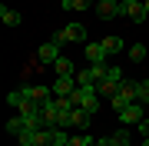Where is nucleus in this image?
Masks as SVG:
<instances>
[{"label": "nucleus", "mask_w": 149, "mask_h": 146, "mask_svg": "<svg viewBox=\"0 0 149 146\" xmlns=\"http://www.w3.org/2000/svg\"><path fill=\"white\" fill-rule=\"evenodd\" d=\"M109 100H113V110H116V113H119V110H126L129 103H139V100H136V80H123L119 90L113 93Z\"/></svg>", "instance_id": "2"}, {"label": "nucleus", "mask_w": 149, "mask_h": 146, "mask_svg": "<svg viewBox=\"0 0 149 146\" xmlns=\"http://www.w3.org/2000/svg\"><path fill=\"white\" fill-rule=\"evenodd\" d=\"M60 57H63V53H60V43H53V40H47V43L37 50V63H50V66H53Z\"/></svg>", "instance_id": "6"}, {"label": "nucleus", "mask_w": 149, "mask_h": 146, "mask_svg": "<svg viewBox=\"0 0 149 146\" xmlns=\"http://www.w3.org/2000/svg\"><path fill=\"white\" fill-rule=\"evenodd\" d=\"M100 43H103V50H106V57H116L119 50H123V37H116V33H113V37H103Z\"/></svg>", "instance_id": "13"}, {"label": "nucleus", "mask_w": 149, "mask_h": 146, "mask_svg": "<svg viewBox=\"0 0 149 146\" xmlns=\"http://www.w3.org/2000/svg\"><path fill=\"white\" fill-rule=\"evenodd\" d=\"M73 103L83 110H90V113H96L100 110V93H96V83H86V87H76L73 90Z\"/></svg>", "instance_id": "1"}, {"label": "nucleus", "mask_w": 149, "mask_h": 146, "mask_svg": "<svg viewBox=\"0 0 149 146\" xmlns=\"http://www.w3.org/2000/svg\"><path fill=\"white\" fill-rule=\"evenodd\" d=\"M123 3V17H129L133 23H143L146 20V3L143 0H119Z\"/></svg>", "instance_id": "5"}, {"label": "nucleus", "mask_w": 149, "mask_h": 146, "mask_svg": "<svg viewBox=\"0 0 149 146\" xmlns=\"http://www.w3.org/2000/svg\"><path fill=\"white\" fill-rule=\"evenodd\" d=\"M0 20H3L7 27H20V20H23V17L17 13V10H10V7L3 3V7H0Z\"/></svg>", "instance_id": "15"}, {"label": "nucleus", "mask_w": 149, "mask_h": 146, "mask_svg": "<svg viewBox=\"0 0 149 146\" xmlns=\"http://www.w3.org/2000/svg\"><path fill=\"white\" fill-rule=\"evenodd\" d=\"M90 110H83V106H73L70 110V126H76V130H86V126H90Z\"/></svg>", "instance_id": "10"}, {"label": "nucleus", "mask_w": 149, "mask_h": 146, "mask_svg": "<svg viewBox=\"0 0 149 146\" xmlns=\"http://www.w3.org/2000/svg\"><path fill=\"white\" fill-rule=\"evenodd\" d=\"M116 116H119V123H123V126H139V123L146 119V116H143V103H129V106H126V110H119Z\"/></svg>", "instance_id": "4"}, {"label": "nucleus", "mask_w": 149, "mask_h": 146, "mask_svg": "<svg viewBox=\"0 0 149 146\" xmlns=\"http://www.w3.org/2000/svg\"><path fill=\"white\" fill-rule=\"evenodd\" d=\"M53 70H56V76H76V66H73L70 57H60L56 63H53Z\"/></svg>", "instance_id": "14"}, {"label": "nucleus", "mask_w": 149, "mask_h": 146, "mask_svg": "<svg viewBox=\"0 0 149 146\" xmlns=\"http://www.w3.org/2000/svg\"><path fill=\"white\" fill-rule=\"evenodd\" d=\"M93 7H96V13L106 17V20L109 17H123V3L119 0H100V3H93Z\"/></svg>", "instance_id": "9"}, {"label": "nucleus", "mask_w": 149, "mask_h": 146, "mask_svg": "<svg viewBox=\"0 0 149 146\" xmlns=\"http://www.w3.org/2000/svg\"><path fill=\"white\" fill-rule=\"evenodd\" d=\"M60 7L63 10H90L93 0H60Z\"/></svg>", "instance_id": "17"}, {"label": "nucleus", "mask_w": 149, "mask_h": 146, "mask_svg": "<svg viewBox=\"0 0 149 146\" xmlns=\"http://www.w3.org/2000/svg\"><path fill=\"white\" fill-rule=\"evenodd\" d=\"M96 140H93V136L90 133H76V136H70V146H93Z\"/></svg>", "instance_id": "21"}, {"label": "nucleus", "mask_w": 149, "mask_h": 146, "mask_svg": "<svg viewBox=\"0 0 149 146\" xmlns=\"http://www.w3.org/2000/svg\"><path fill=\"white\" fill-rule=\"evenodd\" d=\"M143 146H149V140H143Z\"/></svg>", "instance_id": "26"}, {"label": "nucleus", "mask_w": 149, "mask_h": 146, "mask_svg": "<svg viewBox=\"0 0 149 146\" xmlns=\"http://www.w3.org/2000/svg\"><path fill=\"white\" fill-rule=\"evenodd\" d=\"M63 30H66L70 43H86V23H70V27H63Z\"/></svg>", "instance_id": "12"}, {"label": "nucleus", "mask_w": 149, "mask_h": 146, "mask_svg": "<svg viewBox=\"0 0 149 146\" xmlns=\"http://www.w3.org/2000/svg\"><path fill=\"white\" fill-rule=\"evenodd\" d=\"M93 3H100V0H93Z\"/></svg>", "instance_id": "27"}, {"label": "nucleus", "mask_w": 149, "mask_h": 146, "mask_svg": "<svg viewBox=\"0 0 149 146\" xmlns=\"http://www.w3.org/2000/svg\"><path fill=\"white\" fill-rule=\"evenodd\" d=\"M136 100L143 103V106H149V80H139L136 83Z\"/></svg>", "instance_id": "19"}, {"label": "nucleus", "mask_w": 149, "mask_h": 146, "mask_svg": "<svg viewBox=\"0 0 149 146\" xmlns=\"http://www.w3.org/2000/svg\"><path fill=\"white\" fill-rule=\"evenodd\" d=\"M23 103H27V96H23V90H13V93H7V106H13V110H20Z\"/></svg>", "instance_id": "20"}, {"label": "nucleus", "mask_w": 149, "mask_h": 146, "mask_svg": "<svg viewBox=\"0 0 149 146\" xmlns=\"http://www.w3.org/2000/svg\"><path fill=\"white\" fill-rule=\"evenodd\" d=\"M76 90V76H56L53 80V96H73Z\"/></svg>", "instance_id": "8"}, {"label": "nucleus", "mask_w": 149, "mask_h": 146, "mask_svg": "<svg viewBox=\"0 0 149 146\" xmlns=\"http://www.w3.org/2000/svg\"><path fill=\"white\" fill-rule=\"evenodd\" d=\"M129 57H133V60H136V63H139V60H143V57H146V47H139V43H136V47H129Z\"/></svg>", "instance_id": "22"}, {"label": "nucleus", "mask_w": 149, "mask_h": 146, "mask_svg": "<svg viewBox=\"0 0 149 146\" xmlns=\"http://www.w3.org/2000/svg\"><path fill=\"white\" fill-rule=\"evenodd\" d=\"M23 130H27V123L20 119V113H17L13 119H7V133H10V136H20Z\"/></svg>", "instance_id": "18"}, {"label": "nucleus", "mask_w": 149, "mask_h": 146, "mask_svg": "<svg viewBox=\"0 0 149 146\" xmlns=\"http://www.w3.org/2000/svg\"><path fill=\"white\" fill-rule=\"evenodd\" d=\"M47 136H50V146H70L66 130H47Z\"/></svg>", "instance_id": "16"}, {"label": "nucleus", "mask_w": 149, "mask_h": 146, "mask_svg": "<svg viewBox=\"0 0 149 146\" xmlns=\"http://www.w3.org/2000/svg\"><path fill=\"white\" fill-rule=\"evenodd\" d=\"M83 53H86V60H90V63H106V50H103V43H90V40H86V47H83Z\"/></svg>", "instance_id": "11"}, {"label": "nucleus", "mask_w": 149, "mask_h": 146, "mask_svg": "<svg viewBox=\"0 0 149 146\" xmlns=\"http://www.w3.org/2000/svg\"><path fill=\"white\" fill-rule=\"evenodd\" d=\"M139 133H143V140H149V119H143V123H139Z\"/></svg>", "instance_id": "24"}, {"label": "nucleus", "mask_w": 149, "mask_h": 146, "mask_svg": "<svg viewBox=\"0 0 149 146\" xmlns=\"http://www.w3.org/2000/svg\"><path fill=\"white\" fill-rule=\"evenodd\" d=\"M50 40H53V43H60V47H63V43H70V40H66V30H56Z\"/></svg>", "instance_id": "23"}, {"label": "nucleus", "mask_w": 149, "mask_h": 146, "mask_svg": "<svg viewBox=\"0 0 149 146\" xmlns=\"http://www.w3.org/2000/svg\"><path fill=\"white\" fill-rule=\"evenodd\" d=\"M146 20H149V0H146Z\"/></svg>", "instance_id": "25"}, {"label": "nucleus", "mask_w": 149, "mask_h": 146, "mask_svg": "<svg viewBox=\"0 0 149 146\" xmlns=\"http://www.w3.org/2000/svg\"><path fill=\"white\" fill-rule=\"evenodd\" d=\"M17 143L20 146H50V136H47V130H23L20 136H17Z\"/></svg>", "instance_id": "3"}, {"label": "nucleus", "mask_w": 149, "mask_h": 146, "mask_svg": "<svg viewBox=\"0 0 149 146\" xmlns=\"http://www.w3.org/2000/svg\"><path fill=\"white\" fill-rule=\"evenodd\" d=\"M20 90H23L27 100H37V103H43V100L53 96V87H40V83H27V87H20Z\"/></svg>", "instance_id": "7"}]
</instances>
